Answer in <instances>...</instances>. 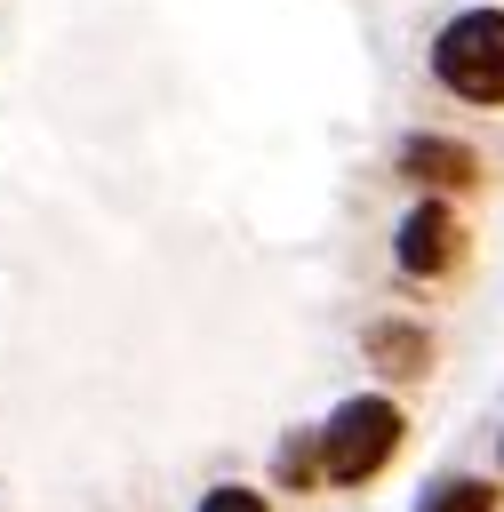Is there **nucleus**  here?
<instances>
[{"label": "nucleus", "mask_w": 504, "mask_h": 512, "mask_svg": "<svg viewBox=\"0 0 504 512\" xmlns=\"http://www.w3.org/2000/svg\"><path fill=\"white\" fill-rule=\"evenodd\" d=\"M432 80L464 104H504V8H464L432 40Z\"/></svg>", "instance_id": "f257e3e1"}, {"label": "nucleus", "mask_w": 504, "mask_h": 512, "mask_svg": "<svg viewBox=\"0 0 504 512\" xmlns=\"http://www.w3.org/2000/svg\"><path fill=\"white\" fill-rule=\"evenodd\" d=\"M400 432H408V416H400L384 392H360V400H344V408L320 424V464H328V480H336V488H360V480H376V472L392 464Z\"/></svg>", "instance_id": "f03ea898"}, {"label": "nucleus", "mask_w": 504, "mask_h": 512, "mask_svg": "<svg viewBox=\"0 0 504 512\" xmlns=\"http://www.w3.org/2000/svg\"><path fill=\"white\" fill-rule=\"evenodd\" d=\"M392 256H400L408 280H440V272H456V256H464V224H456V208H448V200H416V208L400 216Z\"/></svg>", "instance_id": "7ed1b4c3"}, {"label": "nucleus", "mask_w": 504, "mask_h": 512, "mask_svg": "<svg viewBox=\"0 0 504 512\" xmlns=\"http://www.w3.org/2000/svg\"><path fill=\"white\" fill-rule=\"evenodd\" d=\"M400 176L424 184V192H464V184H480V152L456 144V136H408L400 144Z\"/></svg>", "instance_id": "20e7f679"}, {"label": "nucleus", "mask_w": 504, "mask_h": 512, "mask_svg": "<svg viewBox=\"0 0 504 512\" xmlns=\"http://www.w3.org/2000/svg\"><path fill=\"white\" fill-rule=\"evenodd\" d=\"M368 360H376L384 376H424V368H432V336L408 328V320H376V328H368Z\"/></svg>", "instance_id": "39448f33"}, {"label": "nucleus", "mask_w": 504, "mask_h": 512, "mask_svg": "<svg viewBox=\"0 0 504 512\" xmlns=\"http://www.w3.org/2000/svg\"><path fill=\"white\" fill-rule=\"evenodd\" d=\"M416 512H496V488L488 480H440Z\"/></svg>", "instance_id": "423d86ee"}, {"label": "nucleus", "mask_w": 504, "mask_h": 512, "mask_svg": "<svg viewBox=\"0 0 504 512\" xmlns=\"http://www.w3.org/2000/svg\"><path fill=\"white\" fill-rule=\"evenodd\" d=\"M272 472H280L288 488H304V480H328V464H320V432H304V440H288Z\"/></svg>", "instance_id": "0eeeda50"}, {"label": "nucleus", "mask_w": 504, "mask_h": 512, "mask_svg": "<svg viewBox=\"0 0 504 512\" xmlns=\"http://www.w3.org/2000/svg\"><path fill=\"white\" fill-rule=\"evenodd\" d=\"M200 512H272V504H264L256 488H208V496H200Z\"/></svg>", "instance_id": "6e6552de"}]
</instances>
